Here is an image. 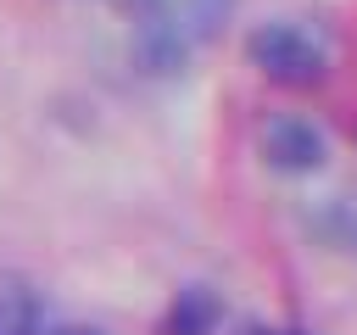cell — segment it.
<instances>
[{
	"label": "cell",
	"mask_w": 357,
	"mask_h": 335,
	"mask_svg": "<svg viewBox=\"0 0 357 335\" xmlns=\"http://www.w3.org/2000/svg\"><path fill=\"white\" fill-rule=\"evenodd\" d=\"M245 56L279 89H318L324 73H329V56H324L318 34H307L301 22H262V28H251Z\"/></svg>",
	"instance_id": "1"
},
{
	"label": "cell",
	"mask_w": 357,
	"mask_h": 335,
	"mask_svg": "<svg viewBox=\"0 0 357 335\" xmlns=\"http://www.w3.org/2000/svg\"><path fill=\"white\" fill-rule=\"evenodd\" d=\"M284 335H307V329H284Z\"/></svg>",
	"instance_id": "8"
},
{
	"label": "cell",
	"mask_w": 357,
	"mask_h": 335,
	"mask_svg": "<svg viewBox=\"0 0 357 335\" xmlns=\"http://www.w3.org/2000/svg\"><path fill=\"white\" fill-rule=\"evenodd\" d=\"M39 318V290L22 274H0V335H45Z\"/></svg>",
	"instance_id": "4"
},
{
	"label": "cell",
	"mask_w": 357,
	"mask_h": 335,
	"mask_svg": "<svg viewBox=\"0 0 357 335\" xmlns=\"http://www.w3.org/2000/svg\"><path fill=\"white\" fill-rule=\"evenodd\" d=\"M234 335H284V329H268V324H245V329H234Z\"/></svg>",
	"instance_id": "7"
},
{
	"label": "cell",
	"mask_w": 357,
	"mask_h": 335,
	"mask_svg": "<svg viewBox=\"0 0 357 335\" xmlns=\"http://www.w3.org/2000/svg\"><path fill=\"white\" fill-rule=\"evenodd\" d=\"M218 324H223V302H218V290H206V285H184V290L173 296L167 318H162V335H212Z\"/></svg>",
	"instance_id": "3"
},
{
	"label": "cell",
	"mask_w": 357,
	"mask_h": 335,
	"mask_svg": "<svg viewBox=\"0 0 357 335\" xmlns=\"http://www.w3.org/2000/svg\"><path fill=\"white\" fill-rule=\"evenodd\" d=\"M234 11V0H178V34L184 39H201V34H218L223 28V17Z\"/></svg>",
	"instance_id": "5"
},
{
	"label": "cell",
	"mask_w": 357,
	"mask_h": 335,
	"mask_svg": "<svg viewBox=\"0 0 357 335\" xmlns=\"http://www.w3.org/2000/svg\"><path fill=\"white\" fill-rule=\"evenodd\" d=\"M257 151H262V162H268L273 173L301 179V173H318V168H324L329 140H324V128H318L312 117H301V112H273V117H262V128H257Z\"/></svg>",
	"instance_id": "2"
},
{
	"label": "cell",
	"mask_w": 357,
	"mask_h": 335,
	"mask_svg": "<svg viewBox=\"0 0 357 335\" xmlns=\"http://www.w3.org/2000/svg\"><path fill=\"white\" fill-rule=\"evenodd\" d=\"M45 335H100L95 324H56V329H45Z\"/></svg>",
	"instance_id": "6"
}]
</instances>
